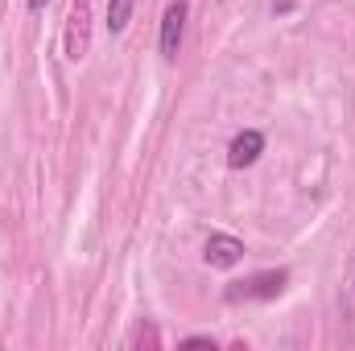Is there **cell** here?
Masks as SVG:
<instances>
[{"instance_id":"cell-1","label":"cell","mask_w":355,"mask_h":351,"mask_svg":"<svg viewBox=\"0 0 355 351\" xmlns=\"http://www.w3.org/2000/svg\"><path fill=\"white\" fill-rule=\"evenodd\" d=\"M285 281H289L285 268L257 273V277H248V281H236V285L227 289V302H268V298H277V293L285 289Z\"/></svg>"},{"instance_id":"cell-2","label":"cell","mask_w":355,"mask_h":351,"mask_svg":"<svg viewBox=\"0 0 355 351\" xmlns=\"http://www.w3.org/2000/svg\"><path fill=\"white\" fill-rule=\"evenodd\" d=\"M186 12H190L186 0H170V4H166V12H162V37H157L162 58H178L182 33H186Z\"/></svg>"},{"instance_id":"cell-3","label":"cell","mask_w":355,"mask_h":351,"mask_svg":"<svg viewBox=\"0 0 355 351\" xmlns=\"http://www.w3.org/2000/svg\"><path fill=\"white\" fill-rule=\"evenodd\" d=\"M261 153H265V132H261V128H244V132H236L232 145H227V166H232V170H244V166H252Z\"/></svg>"},{"instance_id":"cell-4","label":"cell","mask_w":355,"mask_h":351,"mask_svg":"<svg viewBox=\"0 0 355 351\" xmlns=\"http://www.w3.org/2000/svg\"><path fill=\"white\" fill-rule=\"evenodd\" d=\"M202 257H207L211 268H232V264L244 261V240H236V236H227V232H215V236L207 240Z\"/></svg>"},{"instance_id":"cell-5","label":"cell","mask_w":355,"mask_h":351,"mask_svg":"<svg viewBox=\"0 0 355 351\" xmlns=\"http://www.w3.org/2000/svg\"><path fill=\"white\" fill-rule=\"evenodd\" d=\"M87 50V0H75L71 29H67V58H83Z\"/></svg>"},{"instance_id":"cell-6","label":"cell","mask_w":355,"mask_h":351,"mask_svg":"<svg viewBox=\"0 0 355 351\" xmlns=\"http://www.w3.org/2000/svg\"><path fill=\"white\" fill-rule=\"evenodd\" d=\"M132 8H137V0H107V29L124 33L128 21H132Z\"/></svg>"},{"instance_id":"cell-7","label":"cell","mask_w":355,"mask_h":351,"mask_svg":"<svg viewBox=\"0 0 355 351\" xmlns=\"http://www.w3.org/2000/svg\"><path fill=\"white\" fill-rule=\"evenodd\" d=\"M178 348H186V351H190V348H211V351H215V339H211V335H190V339H182Z\"/></svg>"},{"instance_id":"cell-8","label":"cell","mask_w":355,"mask_h":351,"mask_svg":"<svg viewBox=\"0 0 355 351\" xmlns=\"http://www.w3.org/2000/svg\"><path fill=\"white\" fill-rule=\"evenodd\" d=\"M25 4H29V12H42V8L50 4V0H25Z\"/></svg>"},{"instance_id":"cell-9","label":"cell","mask_w":355,"mask_h":351,"mask_svg":"<svg viewBox=\"0 0 355 351\" xmlns=\"http://www.w3.org/2000/svg\"><path fill=\"white\" fill-rule=\"evenodd\" d=\"M352 285H355V273H352Z\"/></svg>"}]
</instances>
